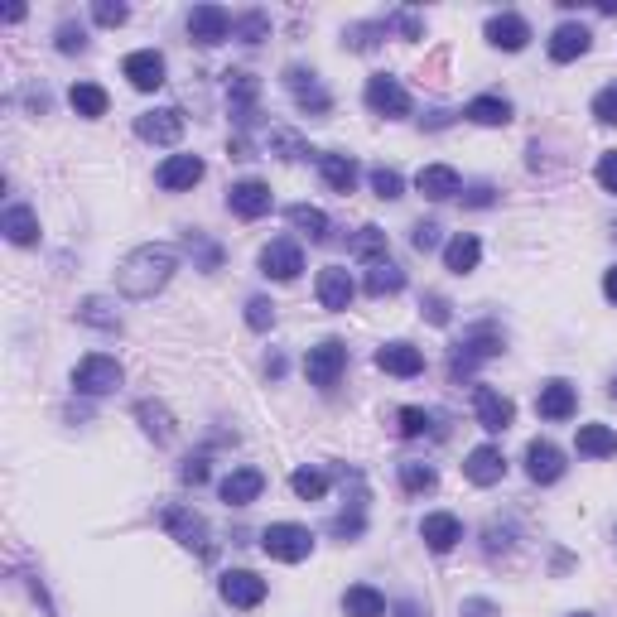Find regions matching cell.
Here are the masks:
<instances>
[{"instance_id": "obj_36", "label": "cell", "mask_w": 617, "mask_h": 617, "mask_svg": "<svg viewBox=\"0 0 617 617\" xmlns=\"http://www.w3.org/2000/svg\"><path fill=\"white\" fill-rule=\"evenodd\" d=\"M497 352H502V333L483 328V333H473V338L463 343V367H468L473 357H497Z\"/></svg>"}, {"instance_id": "obj_27", "label": "cell", "mask_w": 617, "mask_h": 617, "mask_svg": "<svg viewBox=\"0 0 617 617\" xmlns=\"http://www.w3.org/2000/svg\"><path fill=\"white\" fill-rule=\"evenodd\" d=\"M319 169H323V184L333 188V193H352V184H357L352 155H319Z\"/></svg>"}, {"instance_id": "obj_25", "label": "cell", "mask_w": 617, "mask_h": 617, "mask_svg": "<svg viewBox=\"0 0 617 617\" xmlns=\"http://www.w3.org/2000/svg\"><path fill=\"white\" fill-rule=\"evenodd\" d=\"M285 82H290V92H295V102L304 111H314V116H323V111H328V92L319 87V78H314V73L290 68V73H285Z\"/></svg>"}, {"instance_id": "obj_4", "label": "cell", "mask_w": 617, "mask_h": 617, "mask_svg": "<svg viewBox=\"0 0 617 617\" xmlns=\"http://www.w3.org/2000/svg\"><path fill=\"white\" fill-rule=\"evenodd\" d=\"M343 367H348V348H343L338 338H328V343H319V348H309V357H304V376H309L314 386H338Z\"/></svg>"}, {"instance_id": "obj_39", "label": "cell", "mask_w": 617, "mask_h": 617, "mask_svg": "<svg viewBox=\"0 0 617 617\" xmlns=\"http://www.w3.org/2000/svg\"><path fill=\"white\" fill-rule=\"evenodd\" d=\"M593 116H598L603 126H617V82H608V87L593 97Z\"/></svg>"}, {"instance_id": "obj_2", "label": "cell", "mask_w": 617, "mask_h": 617, "mask_svg": "<svg viewBox=\"0 0 617 617\" xmlns=\"http://www.w3.org/2000/svg\"><path fill=\"white\" fill-rule=\"evenodd\" d=\"M261 550H266L270 560H280V564H299V560H309L314 536H309L304 526H295V521H280V526H266Z\"/></svg>"}, {"instance_id": "obj_18", "label": "cell", "mask_w": 617, "mask_h": 617, "mask_svg": "<svg viewBox=\"0 0 617 617\" xmlns=\"http://www.w3.org/2000/svg\"><path fill=\"white\" fill-rule=\"evenodd\" d=\"M261 487H266V473H261V468H232V473L222 478V502H227V507H246V502L261 497Z\"/></svg>"}, {"instance_id": "obj_30", "label": "cell", "mask_w": 617, "mask_h": 617, "mask_svg": "<svg viewBox=\"0 0 617 617\" xmlns=\"http://www.w3.org/2000/svg\"><path fill=\"white\" fill-rule=\"evenodd\" d=\"M463 116H468V121H478V126H507V121H511V102H507V97H473Z\"/></svg>"}, {"instance_id": "obj_29", "label": "cell", "mask_w": 617, "mask_h": 617, "mask_svg": "<svg viewBox=\"0 0 617 617\" xmlns=\"http://www.w3.org/2000/svg\"><path fill=\"white\" fill-rule=\"evenodd\" d=\"M405 290V270L396 266V261H376L372 270H367V295H401Z\"/></svg>"}, {"instance_id": "obj_46", "label": "cell", "mask_w": 617, "mask_h": 617, "mask_svg": "<svg viewBox=\"0 0 617 617\" xmlns=\"http://www.w3.org/2000/svg\"><path fill=\"white\" fill-rule=\"evenodd\" d=\"M58 49H63V54H82V49H87L82 29L78 25H63V29H58Z\"/></svg>"}, {"instance_id": "obj_51", "label": "cell", "mask_w": 617, "mask_h": 617, "mask_svg": "<svg viewBox=\"0 0 617 617\" xmlns=\"http://www.w3.org/2000/svg\"><path fill=\"white\" fill-rule=\"evenodd\" d=\"M261 34H266V15H251V20L242 25V39H246V44H256Z\"/></svg>"}, {"instance_id": "obj_37", "label": "cell", "mask_w": 617, "mask_h": 617, "mask_svg": "<svg viewBox=\"0 0 617 617\" xmlns=\"http://www.w3.org/2000/svg\"><path fill=\"white\" fill-rule=\"evenodd\" d=\"M352 251H357V256H367V261H386V232H381V227H362V232H357V242H352Z\"/></svg>"}, {"instance_id": "obj_9", "label": "cell", "mask_w": 617, "mask_h": 617, "mask_svg": "<svg viewBox=\"0 0 617 617\" xmlns=\"http://www.w3.org/2000/svg\"><path fill=\"white\" fill-rule=\"evenodd\" d=\"M463 473H468V483L492 487V483H502L507 458H502V449H497V444H478V449L468 454V463H463Z\"/></svg>"}, {"instance_id": "obj_55", "label": "cell", "mask_w": 617, "mask_h": 617, "mask_svg": "<svg viewBox=\"0 0 617 617\" xmlns=\"http://www.w3.org/2000/svg\"><path fill=\"white\" fill-rule=\"evenodd\" d=\"M401 617H420V613H415V603H405V608H401Z\"/></svg>"}, {"instance_id": "obj_48", "label": "cell", "mask_w": 617, "mask_h": 617, "mask_svg": "<svg viewBox=\"0 0 617 617\" xmlns=\"http://www.w3.org/2000/svg\"><path fill=\"white\" fill-rule=\"evenodd\" d=\"M410 242H415V251H434V246H439V227H434V222H420Z\"/></svg>"}, {"instance_id": "obj_8", "label": "cell", "mask_w": 617, "mask_h": 617, "mask_svg": "<svg viewBox=\"0 0 617 617\" xmlns=\"http://www.w3.org/2000/svg\"><path fill=\"white\" fill-rule=\"evenodd\" d=\"M135 135L150 140V145H174V140L184 135V111H174V107L145 111V116L135 121Z\"/></svg>"}, {"instance_id": "obj_20", "label": "cell", "mask_w": 617, "mask_h": 617, "mask_svg": "<svg viewBox=\"0 0 617 617\" xmlns=\"http://www.w3.org/2000/svg\"><path fill=\"white\" fill-rule=\"evenodd\" d=\"M415 188H420L425 198H434V203H444V198L463 193V179H458L449 164H425V169L415 174Z\"/></svg>"}, {"instance_id": "obj_23", "label": "cell", "mask_w": 617, "mask_h": 617, "mask_svg": "<svg viewBox=\"0 0 617 617\" xmlns=\"http://www.w3.org/2000/svg\"><path fill=\"white\" fill-rule=\"evenodd\" d=\"M376 367L391 376H420L425 372V357H420V348H410V343H386V348L376 352Z\"/></svg>"}, {"instance_id": "obj_34", "label": "cell", "mask_w": 617, "mask_h": 617, "mask_svg": "<svg viewBox=\"0 0 617 617\" xmlns=\"http://www.w3.org/2000/svg\"><path fill=\"white\" fill-rule=\"evenodd\" d=\"M290 227L304 232L309 242H323V237H328V217H323L319 208H309V203H295V208H290Z\"/></svg>"}, {"instance_id": "obj_49", "label": "cell", "mask_w": 617, "mask_h": 617, "mask_svg": "<svg viewBox=\"0 0 617 617\" xmlns=\"http://www.w3.org/2000/svg\"><path fill=\"white\" fill-rule=\"evenodd\" d=\"M463 617H502V613H497V603H487V598H463Z\"/></svg>"}, {"instance_id": "obj_3", "label": "cell", "mask_w": 617, "mask_h": 617, "mask_svg": "<svg viewBox=\"0 0 617 617\" xmlns=\"http://www.w3.org/2000/svg\"><path fill=\"white\" fill-rule=\"evenodd\" d=\"M73 386H78L82 396H107V391L121 386V362H116V357H102V352L82 357L78 372H73Z\"/></svg>"}, {"instance_id": "obj_12", "label": "cell", "mask_w": 617, "mask_h": 617, "mask_svg": "<svg viewBox=\"0 0 617 617\" xmlns=\"http://www.w3.org/2000/svg\"><path fill=\"white\" fill-rule=\"evenodd\" d=\"M121 73L131 78L135 92H155V87H164V58L155 49H140V54H131L121 63Z\"/></svg>"}, {"instance_id": "obj_33", "label": "cell", "mask_w": 617, "mask_h": 617, "mask_svg": "<svg viewBox=\"0 0 617 617\" xmlns=\"http://www.w3.org/2000/svg\"><path fill=\"white\" fill-rule=\"evenodd\" d=\"M0 227H5V237H10L15 246H29L34 237H39V217L29 213V208H10Z\"/></svg>"}, {"instance_id": "obj_14", "label": "cell", "mask_w": 617, "mask_h": 617, "mask_svg": "<svg viewBox=\"0 0 617 617\" xmlns=\"http://www.w3.org/2000/svg\"><path fill=\"white\" fill-rule=\"evenodd\" d=\"M420 536H425V545H430L434 555H449L458 540H463V521L449 516V511H434V516L420 521Z\"/></svg>"}, {"instance_id": "obj_10", "label": "cell", "mask_w": 617, "mask_h": 617, "mask_svg": "<svg viewBox=\"0 0 617 617\" xmlns=\"http://www.w3.org/2000/svg\"><path fill=\"white\" fill-rule=\"evenodd\" d=\"M357 295V285H352V275L343 266H323L319 270V304L323 309H333V314H343Z\"/></svg>"}, {"instance_id": "obj_43", "label": "cell", "mask_w": 617, "mask_h": 617, "mask_svg": "<svg viewBox=\"0 0 617 617\" xmlns=\"http://www.w3.org/2000/svg\"><path fill=\"white\" fill-rule=\"evenodd\" d=\"M140 420H145V430L155 434V439H169V434H174V430H169V415H164L160 405L145 401V405H140Z\"/></svg>"}, {"instance_id": "obj_21", "label": "cell", "mask_w": 617, "mask_h": 617, "mask_svg": "<svg viewBox=\"0 0 617 617\" xmlns=\"http://www.w3.org/2000/svg\"><path fill=\"white\" fill-rule=\"evenodd\" d=\"M487 39L497 44V49H507V54H516V49H526V39H531V25L521 20V15H492L487 20Z\"/></svg>"}, {"instance_id": "obj_56", "label": "cell", "mask_w": 617, "mask_h": 617, "mask_svg": "<svg viewBox=\"0 0 617 617\" xmlns=\"http://www.w3.org/2000/svg\"><path fill=\"white\" fill-rule=\"evenodd\" d=\"M613 396H617V381H613Z\"/></svg>"}, {"instance_id": "obj_16", "label": "cell", "mask_w": 617, "mask_h": 617, "mask_svg": "<svg viewBox=\"0 0 617 617\" xmlns=\"http://www.w3.org/2000/svg\"><path fill=\"white\" fill-rule=\"evenodd\" d=\"M261 270H266L270 280H295L299 270H304V256H299V246L290 237H280V242H270L261 251Z\"/></svg>"}, {"instance_id": "obj_35", "label": "cell", "mask_w": 617, "mask_h": 617, "mask_svg": "<svg viewBox=\"0 0 617 617\" xmlns=\"http://www.w3.org/2000/svg\"><path fill=\"white\" fill-rule=\"evenodd\" d=\"M290 487H295V497H304V502H319L323 492H328V478H323L319 468H295Z\"/></svg>"}, {"instance_id": "obj_11", "label": "cell", "mask_w": 617, "mask_h": 617, "mask_svg": "<svg viewBox=\"0 0 617 617\" xmlns=\"http://www.w3.org/2000/svg\"><path fill=\"white\" fill-rule=\"evenodd\" d=\"M511 420H516V405H511L502 391L478 386V425H483L487 434H502V430H511Z\"/></svg>"}, {"instance_id": "obj_1", "label": "cell", "mask_w": 617, "mask_h": 617, "mask_svg": "<svg viewBox=\"0 0 617 617\" xmlns=\"http://www.w3.org/2000/svg\"><path fill=\"white\" fill-rule=\"evenodd\" d=\"M174 266H179V251H174V246H164V242L160 246H135L131 256L121 261V270H116V285H121V295L150 299L155 290L169 285Z\"/></svg>"}, {"instance_id": "obj_19", "label": "cell", "mask_w": 617, "mask_h": 617, "mask_svg": "<svg viewBox=\"0 0 617 617\" xmlns=\"http://www.w3.org/2000/svg\"><path fill=\"white\" fill-rule=\"evenodd\" d=\"M526 473H531V483H560L564 478V454L555 449V444L536 439V444L526 449Z\"/></svg>"}, {"instance_id": "obj_53", "label": "cell", "mask_w": 617, "mask_h": 617, "mask_svg": "<svg viewBox=\"0 0 617 617\" xmlns=\"http://www.w3.org/2000/svg\"><path fill=\"white\" fill-rule=\"evenodd\" d=\"M468 203H473V208H487V203H492V188H473Z\"/></svg>"}, {"instance_id": "obj_26", "label": "cell", "mask_w": 617, "mask_h": 617, "mask_svg": "<svg viewBox=\"0 0 617 617\" xmlns=\"http://www.w3.org/2000/svg\"><path fill=\"white\" fill-rule=\"evenodd\" d=\"M343 613L348 617H386V598L372 589V584H352L343 593Z\"/></svg>"}, {"instance_id": "obj_32", "label": "cell", "mask_w": 617, "mask_h": 617, "mask_svg": "<svg viewBox=\"0 0 617 617\" xmlns=\"http://www.w3.org/2000/svg\"><path fill=\"white\" fill-rule=\"evenodd\" d=\"M68 102H73L78 116H107V92H102L97 82H73Z\"/></svg>"}, {"instance_id": "obj_6", "label": "cell", "mask_w": 617, "mask_h": 617, "mask_svg": "<svg viewBox=\"0 0 617 617\" xmlns=\"http://www.w3.org/2000/svg\"><path fill=\"white\" fill-rule=\"evenodd\" d=\"M232 15L222 10V5H193V15H188V34L198 39V44H222L227 34H232Z\"/></svg>"}, {"instance_id": "obj_31", "label": "cell", "mask_w": 617, "mask_h": 617, "mask_svg": "<svg viewBox=\"0 0 617 617\" xmlns=\"http://www.w3.org/2000/svg\"><path fill=\"white\" fill-rule=\"evenodd\" d=\"M579 454H589V458L617 454V434L608 425H579Z\"/></svg>"}, {"instance_id": "obj_28", "label": "cell", "mask_w": 617, "mask_h": 617, "mask_svg": "<svg viewBox=\"0 0 617 617\" xmlns=\"http://www.w3.org/2000/svg\"><path fill=\"white\" fill-rule=\"evenodd\" d=\"M478 261H483V246H478V237H454V242L444 246V266L454 270V275L478 270Z\"/></svg>"}, {"instance_id": "obj_38", "label": "cell", "mask_w": 617, "mask_h": 617, "mask_svg": "<svg viewBox=\"0 0 617 617\" xmlns=\"http://www.w3.org/2000/svg\"><path fill=\"white\" fill-rule=\"evenodd\" d=\"M401 483H405V492H430L434 468L430 463H401Z\"/></svg>"}, {"instance_id": "obj_13", "label": "cell", "mask_w": 617, "mask_h": 617, "mask_svg": "<svg viewBox=\"0 0 617 617\" xmlns=\"http://www.w3.org/2000/svg\"><path fill=\"white\" fill-rule=\"evenodd\" d=\"M367 107L376 111V116H405L410 111V97H405V87L396 78H372L367 82Z\"/></svg>"}, {"instance_id": "obj_54", "label": "cell", "mask_w": 617, "mask_h": 617, "mask_svg": "<svg viewBox=\"0 0 617 617\" xmlns=\"http://www.w3.org/2000/svg\"><path fill=\"white\" fill-rule=\"evenodd\" d=\"M603 295H608V299H613V304H617V266L608 270V275H603Z\"/></svg>"}, {"instance_id": "obj_7", "label": "cell", "mask_w": 617, "mask_h": 617, "mask_svg": "<svg viewBox=\"0 0 617 617\" xmlns=\"http://www.w3.org/2000/svg\"><path fill=\"white\" fill-rule=\"evenodd\" d=\"M222 603H232V608H256L261 598H266V579H256L251 569H232V574H222Z\"/></svg>"}, {"instance_id": "obj_57", "label": "cell", "mask_w": 617, "mask_h": 617, "mask_svg": "<svg viewBox=\"0 0 617 617\" xmlns=\"http://www.w3.org/2000/svg\"><path fill=\"white\" fill-rule=\"evenodd\" d=\"M579 617H589V613H579Z\"/></svg>"}, {"instance_id": "obj_22", "label": "cell", "mask_w": 617, "mask_h": 617, "mask_svg": "<svg viewBox=\"0 0 617 617\" xmlns=\"http://www.w3.org/2000/svg\"><path fill=\"white\" fill-rule=\"evenodd\" d=\"M574 405H579V396H574V386L569 381H545L536 396V410L545 415V420H569L574 415Z\"/></svg>"}, {"instance_id": "obj_17", "label": "cell", "mask_w": 617, "mask_h": 617, "mask_svg": "<svg viewBox=\"0 0 617 617\" xmlns=\"http://www.w3.org/2000/svg\"><path fill=\"white\" fill-rule=\"evenodd\" d=\"M203 179V160L198 155H169V160L155 169V184L169 188V193H179V188H193Z\"/></svg>"}, {"instance_id": "obj_47", "label": "cell", "mask_w": 617, "mask_h": 617, "mask_svg": "<svg viewBox=\"0 0 617 617\" xmlns=\"http://www.w3.org/2000/svg\"><path fill=\"white\" fill-rule=\"evenodd\" d=\"M598 184H603V193H617V150L598 160Z\"/></svg>"}, {"instance_id": "obj_15", "label": "cell", "mask_w": 617, "mask_h": 617, "mask_svg": "<svg viewBox=\"0 0 617 617\" xmlns=\"http://www.w3.org/2000/svg\"><path fill=\"white\" fill-rule=\"evenodd\" d=\"M227 208L237 217H266L270 213V188L261 184V179H242V184H232V193H227Z\"/></svg>"}, {"instance_id": "obj_40", "label": "cell", "mask_w": 617, "mask_h": 617, "mask_svg": "<svg viewBox=\"0 0 617 617\" xmlns=\"http://www.w3.org/2000/svg\"><path fill=\"white\" fill-rule=\"evenodd\" d=\"M92 15H97V25H107V29H116V25H126V20H131V10H126V5H116V0H97V5H92Z\"/></svg>"}, {"instance_id": "obj_52", "label": "cell", "mask_w": 617, "mask_h": 617, "mask_svg": "<svg viewBox=\"0 0 617 617\" xmlns=\"http://www.w3.org/2000/svg\"><path fill=\"white\" fill-rule=\"evenodd\" d=\"M430 319L434 323H449V304H444V299H430Z\"/></svg>"}, {"instance_id": "obj_50", "label": "cell", "mask_w": 617, "mask_h": 617, "mask_svg": "<svg viewBox=\"0 0 617 617\" xmlns=\"http://www.w3.org/2000/svg\"><path fill=\"white\" fill-rule=\"evenodd\" d=\"M208 478V458H188L184 463V483H203Z\"/></svg>"}, {"instance_id": "obj_44", "label": "cell", "mask_w": 617, "mask_h": 617, "mask_svg": "<svg viewBox=\"0 0 617 617\" xmlns=\"http://www.w3.org/2000/svg\"><path fill=\"white\" fill-rule=\"evenodd\" d=\"M246 323H251V328H270V323H275V304H270V299H251V304H246Z\"/></svg>"}, {"instance_id": "obj_24", "label": "cell", "mask_w": 617, "mask_h": 617, "mask_svg": "<svg viewBox=\"0 0 617 617\" xmlns=\"http://www.w3.org/2000/svg\"><path fill=\"white\" fill-rule=\"evenodd\" d=\"M589 29L584 25H560L555 34H550V58L555 63H574L579 54H589Z\"/></svg>"}, {"instance_id": "obj_45", "label": "cell", "mask_w": 617, "mask_h": 617, "mask_svg": "<svg viewBox=\"0 0 617 617\" xmlns=\"http://www.w3.org/2000/svg\"><path fill=\"white\" fill-rule=\"evenodd\" d=\"M102 309H107L102 299H87V304H82L78 314H82V319H87V323H97V328H121V323L111 319V314H102Z\"/></svg>"}, {"instance_id": "obj_42", "label": "cell", "mask_w": 617, "mask_h": 617, "mask_svg": "<svg viewBox=\"0 0 617 617\" xmlns=\"http://www.w3.org/2000/svg\"><path fill=\"white\" fill-rule=\"evenodd\" d=\"M372 188H376V198H401V174L396 169H372Z\"/></svg>"}, {"instance_id": "obj_5", "label": "cell", "mask_w": 617, "mask_h": 617, "mask_svg": "<svg viewBox=\"0 0 617 617\" xmlns=\"http://www.w3.org/2000/svg\"><path fill=\"white\" fill-rule=\"evenodd\" d=\"M160 526L169 531V536L179 540V545H188V550H198V555H208L213 545H208V526H203V516H193L188 507H169L160 516Z\"/></svg>"}, {"instance_id": "obj_41", "label": "cell", "mask_w": 617, "mask_h": 617, "mask_svg": "<svg viewBox=\"0 0 617 617\" xmlns=\"http://www.w3.org/2000/svg\"><path fill=\"white\" fill-rule=\"evenodd\" d=\"M396 420H401V434H405V439H420V434L430 430V415H425V410H415V405H405Z\"/></svg>"}]
</instances>
